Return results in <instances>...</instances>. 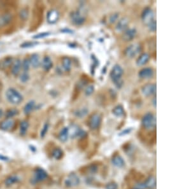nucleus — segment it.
<instances>
[{
    "mask_svg": "<svg viewBox=\"0 0 191 189\" xmlns=\"http://www.w3.org/2000/svg\"><path fill=\"white\" fill-rule=\"evenodd\" d=\"M21 80L22 82H26L29 80V75L27 73V72H24L21 75Z\"/></svg>",
    "mask_w": 191,
    "mask_h": 189,
    "instance_id": "obj_36",
    "label": "nucleus"
},
{
    "mask_svg": "<svg viewBox=\"0 0 191 189\" xmlns=\"http://www.w3.org/2000/svg\"><path fill=\"white\" fill-rule=\"evenodd\" d=\"M20 16L22 18L26 19L28 17V12L26 10H22L20 13Z\"/></svg>",
    "mask_w": 191,
    "mask_h": 189,
    "instance_id": "obj_39",
    "label": "nucleus"
},
{
    "mask_svg": "<svg viewBox=\"0 0 191 189\" xmlns=\"http://www.w3.org/2000/svg\"><path fill=\"white\" fill-rule=\"evenodd\" d=\"M154 74V71L150 68H143L140 71L139 77L141 78H150L153 76Z\"/></svg>",
    "mask_w": 191,
    "mask_h": 189,
    "instance_id": "obj_13",
    "label": "nucleus"
},
{
    "mask_svg": "<svg viewBox=\"0 0 191 189\" xmlns=\"http://www.w3.org/2000/svg\"><path fill=\"white\" fill-rule=\"evenodd\" d=\"M41 64H42L43 68L46 71L50 70L52 68V66H53V63H52V60L50 59L49 57H47V56L45 57V58L43 59Z\"/></svg>",
    "mask_w": 191,
    "mask_h": 189,
    "instance_id": "obj_17",
    "label": "nucleus"
},
{
    "mask_svg": "<svg viewBox=\"0 0 191 189\" xmlns=\"http://www.w3.org/2000/svg\"><path fill=\"white\" fill-rule=\"evenodd\" d=\"M71 20L75 25H82L85 21V17L78 12H73L70 15Z\"/></svg>",
    "mask_w": 191,
    "mask_h": 189,
    "instance_id": "obj_8",
    "label": "nucleus"
},
{
    "mask_svg": "<svg viewBox=\"0 0 191 189\" xmlns=\"http://www.w3.org/2000/svg\"><path fill=\"white\" fill-rule=\"evenodd\" d=\"M117 17H118V14H117V13L113 14V16H112L110 17V21L111 22H114L115 21H116Z\"/></svg>",
    "mask_w": 191,
    "mask_h": 189,
    "instance_id": "obj_41",
    "label": "nucleus"
},
{
    "mask_svg": "<svg viewBox=\"0 0 191 189\" xmlns=\"http://www.w3.org/2000/svg\"><path fill=\"white\" fill-rule=\"evenodd\" d=\"M156 84L148 83L142 88V93L145 96H150L156 92Z\"/></svg>",
    "mask_w": 191,
    "mask_h": 189,
    "instance_id": "obj_7",
    "label": "nucleus"
},
{
    "mask_svg": "<svg viewBox=\"0 0 191 189\" xmlns=\"http://www.w3.org/2000/svg\"><path fill=\"white\" fill-rule=\"evenodd\" d=\"M30 59H25L22 61V68L23 69V70L25 72H27V71L30 69Z\"/></svg>",
    "mask_w": 191,
    "mask_h": 189,
    "instance_id": "obj_29",
    "label": "nucleus"
},
{
    "mask_svg": "<svg viewBox=\"0 0 191 189\" xmlns=\"http://www.w3.org/2000/svg\"><path fill=\"white\" fill-rule=\"evenodd\" d=\"M48 128H49V124H45L44 125V127H43V129H42L41 132V138H44V137L45 136V135L46 134L47 132L48 131Z\"/></svg>",
    "mask_w": 191,
    "mask_h": 189,
    "instance_id": "obj_35",
    "label": "nucleus"
},
{
    "mask_svg": "<svg viewBox=\"0 0 191 189\" xmlns=\"http://www.w3.org/2000/svg\"><path fill=\"white\" fill-rule=\"evenodd\" d=\"M35 106V102L34 101H29L24 108V112L25 114H29L31 112V111L34 109Z\"/></svg>",
    "mask_w": 191,
    "mask_h": 189,
    "instance_id": "obj_24",
    "label": "nucleus"
},
{
    "mask_svg": "<svg viewBox=\"0 0 191 189\" xmlns=\"http://www.w3.org/2000/svg\"><path fill=\"white\" fill-rule=\"evenodd\" d=\"M3 110L1 109H0V119H1V117L3 116Z\"/></svg>",
    "mask_w": 191,
    "mask_h": 189,
    "instance_id": "obj_43",
    "label": "nucleus"
},
{
    "mask_svg": "<svg viewBox=\"0 0 191 189\" xmlns=\"http://www.w3.org/2000/svg\"><path fill=\"white\" fill-rule=\"evenodd\" d=\"M148 26H149V28L152 31H155L156 30V26H157L155 21H153L152 22H151L150 24H148Z\"/></svg>",
    "mask_w": 191,
    "mask_h": 189,
    "instance_id": "obj_34",
    "label": "nucleus"
},
{
    "mask_svg": "<svg viewBox=\"0 0 191 189\" xmlns=\"http://www.w3.org/2000/svg\"><path fill=\"white\" fill-rule=\"evenodd\" d=\"M68 136H69L68 128L64 127V128H63L60 132L59 135V139L61 141H62V142H65V141H66V140H68Z\"/></svg>",
    "mask_w": 191,
    "mask_h": 189,
    "instance_id": "obj_22",
    "label": "nucleus"
},
{
    "mask_svg": "<svg viewBox=\"0 0 191 189\" xmlns=\"http://www.w3.org/2000/svg\"><path fill=\"white\" fill-rule=\"evenodd\" d=\"M28 127H29V124L27 121L24 120L21 122V126H20V133L21 135L24 136L26 134V132L28 129Z\"/></svg>",
    "mask_w": 191,
    "mask_h": 189,
    "instance_id": "obj_26",
    "label": "nucleus"
},
{
    "mask_svg": "<svg viewBox=\"0 0 191 189\" xmlns=\"http://www.w3.org/2000/svg\"><path fill=\"white\" fill-rule=\"evenodd\" d=\"M112 112H113V114L117 117H122L124 114V110L123 109V107L121 105H118V106H117L116 107H115Z\"/></svg>",
    "mask_w": 191,
    "mask_h": 189,
    "instance_id": "obj_25",
    "label": "nucleus"
},
{
    "mask_svg": "<svg viewBox=\"0 0 191 189\" xmlns=\"http://www.w3.org/2000/svg\"><path fill=\"white\" fill-rule=\"evenodd\" d=\"M128 20L126 18H123L119 21L116 26V30L118 32H122L125 31L128 25Z\"/></svg>",
    "mask_w": 191,
    "mask_h": 189,
    "instance_id": "obj_15",
    "label": "nucleus"
},
{
    "mask_svg": "<svg viewBox=\"0 0 191 189\" xmlns=\"http://www.w3.org/2000/svg\"><path fill=\"white\" fill-rule=\"evenodd\" d=\"M87 113V110H81L80 111H77V113H76V116L79 117H84Z\"/></svg>",
    "mask_w": 191,
    "mask_h": 189,
    "instance_id": "obj_38",
    "label": "nucleus"
},
{
    "mask_svg": "<svg viewBox=\"0 0 191 189\" xmlns=\"http://www.w3.org/2000/svg\"><path fill=\"white\" fill-rule=\"evenodd\" d=\"M141 51V46L138 44H133L129 46L125 50V54L128 58H132Z\"/></svg>",
    "mask_w": 191,
    "mask_h": 189,
    "instance_id": "obj_4",
    "label": "nucleus"
},
{
    "mask_svg": "<svg viewBox=\"0 0 191 189\" xmlns=\"http://www.w3.org/2000/svg\"><path fill=\"white\" fill-rule=\"evenodd\" d=\"M19 180H20V179H19V178L17 176L12 175V176L8 177L6 179V180H5V182H4V183H5L6 186L10 187V186L13 185V184H15V183L19 182Z\"/></svg>",
    "mask_w": 191,
    "mask_h": 189,
    "instance_id": "obj_21",
    "label": "nucleus"
},
{
    "mask_svg": "<svg viewBox=\"0 0 191 189\" xmlns=\"http://www.w3.org/2000/svg\"><path fill=\"white\" fill-rule=\"evenodd\" d=\"M93 91H94V86H90L87 87V89H86V90H85L86 95H87V96L90 95V94L93 92Z\"/></svg>",
    "mask_w": 191,
    "mask_h": 189,
    "instance_id": "obj_37",
    "label": "nucleus"
},
{
    "mask_svg": "<svg viewBox=\"0 0 191 189\" xmlns=\"http://www.w3.org/2000/svg\"><path fill=\"white\" fill-rule=\"evenodd\" d=\"M152 103H153V105H154V107H156V97L153 99Z\"/></svg>",
    "mask_w": 191,
    "mask_h": 189,
    "instance_id": "obj_42",
    "label": "nucleus"
},
{
    "mask_svg": "<svg viewBox=\"0 0 191 189\" xmlns=\"http://www.w3.org/2000/svg\"><path fill=\"white\" fill-rule=\"evenodd\" d=\"M142 125L147 129H154L156 125V120L154 115L150 113H148L143 117Z\"/></svg>",
    "mask_w": 191,
    "mask_h": 189,
    "instance_id": "obj_3",
    "label": "nucleus"
},
{
    "mask_svg": "<svg viewBox=\"0 0 191 189\" xmlns=\"http://www.w3.org/2000/svg\"><path fill=\"white\" fill-rule=\"evenodd\" d=\"M47 177H48L47 173L44 169H41V168H38L36 169V171L35 172V176H34V180L36 182L44 181L45 179H47Z\"/></svg>",
    "mask_w": 191,
    "mask_h": 189,
    "instance_id": "obj_10",
    "label": "nucleus"
},
{
    "mask_svg": "<svg viewBox=\"0 0 191 189\" xmlns=\"http://www.w3.org/2000/svg\"><path fill=\"white\" fill-rule=\"evenodd\" d=\"M30 64L33 68H38L40 64V58L38 54H33L30 59Z\"/></svg>",
    "mask_w": 191,
    "mask_h": 189,
    "instance_id": "obj_20",
    "label": "nucleus"
},
{
    "mask_svg": "<svg viewBox=\"0 0 191 189\" xmlns=\"http://www.w3.org/2000/svg\"><path fill=\"white\" fill-rule=\"evenodd\" d=\"M15 125V121L12 118H7L0 124V128L4 131H8L12 129Z\"/></svg>",
    "mask_w": 191,
    "mask_h": 189,
    "instance_id": "obj_11",
    "label": "nucleus"
},
{
    "mask_svg": "<svg viewBox=\"0 0 191 189\" xmlns=\"http://www.w3.org/2000/svg\"><path fill=\"white\" fill-rule=\"evenodd\" d=\"M149 58L150 56L148 54H141L136 61L137 66H141L147 63V61H149Z\"/></svg>",
    "mask_w": 191,
    "mask_h": 189,
    "instance_id": "obj_18",
    "label": "nucleus"
},
{
    "mask_svg": "<svg viewBox=\"0 0 191 189\" xmlns=\"http://www.w3.org/2000/svg\"><path fill=\"white\" fill-rule=\"evenodd\" d=\"M50 32H43V33H39L36 35H35L33 38L35 39H40V38H45L50 35Z\"/></svg>",
    "mask_w": 191,
    "mask_h": 189,
    "instance_id": "obj_32",
    "label": "nucleus"
},
{
    "mask_svg": "<svg viewBox=\"0 0 191 189\" xmlns=\"http://www.w3.org/2000/svg\"><path fill=\"white\" fill-rule=\"evenodd\" d=\"M154 12L149 8H145L142 13V21L145 24H149L151 22L154 21Z\"/></svg>",
    "mask_w": 191,
    "mask_h": 189,
    "instance_id": "obj_5",
    "label": "nucleus"
},
{
    "mask_svg": "<svg viewBox=\"0 0 191 189\" xmlns=\"http://www.w3.org/2000/svg\"><path fill=\"white\" fill-rule=\"evenodd\" d=\"M112 163L117 168H122L125 165L124 159L119 155H116L112 159Z\"/></svg>",
    "mask_w": 191,
    "mask_h": 189,
    "instance_id": "obj_19",
    "label": "nucleus"
},
{
    "mask_svg": "<svg viewBox=\"0 0 191 189\" xmlns=\"http://www.w3.org/2000/svg\"><path fill=\"white\" fill-rule=\"evenodd\" d=\"M38 44L37 42H35V41H27V42H24V43L22 44L21 46L22 48H28V47H34L35 45H36Z\"/></svg>",
    "mask_w": 191,
    "mask_h": 189,
    "instance_id": "obj_30",
    "label": "nucleus"
},
{
    "mask_svg": "<svg viewBox=\"0 0 191 189\" xmlns=\"http://www.w3.org/2000/svg\"><path fill=\"white\" fill-rule=\"evenodd\" d=\"M6 97L8 101L13 105H18L23 100L22 96L16 89L13 88L8 89L6 92Z\"/></svg>",
    "mask_w": 191,
    "mask_h": 189,
    "instance_id": "obj_2",
    "label": "nucleus"
},
{
    "mask_svg": "<svg viewBox=\"0 0 191 189\" xmlns=\"http://www.w3.org/2000/svg\"><path fill=\"white\" fill-rule=\"evenodd\" d=\"M118 186L117 185V183L111 182L108 183L106 185V189H117Z\"/></svg>",
    "mask_w": 191,
    "mask_h": 189,
    "instance_id": "obj_33",
    "label": "nucleus"
},
{
    "mask_svg": "<svg viewBox=\"0 0 191 189\" xmlns=\"http://www.w3.org/2000/svg\"><path fill=\"white\" fill-rule=\"evenodd\" d=\"M63 152L60 148H56L53 151V152H52V156H53V157L56 159H61V157H63Z\"/></svg>",
    "mask_w": 191,
    "mask_h": 189,
    "instance_id": "obj_28",
    "label": "nucleus"
},
{
    "mask_svg": "<svg viewBox=\"0 0 191 189\" xmlns=\"http://www.w3.org/2000/svg\"><path fill=\"white\" fill-rule=\"evenodd\" d=\"M101 122V117L98 113L93 115L90 119L89 126L92 129H96L99 127Z\"/></svg>",
    "mask_w": 191,
    "mask_h": 189,
    "instance_id": "obj_9",
    "label": "nucleus"
},
{
    "mask_svg": "<svg viewBox=\"0 0 191 189\" xmlns=\"http://www.w3.org/2000/svg\"><path fill=\"white\" fill-rule=\"evenodd\" d=\"M59 13L57 10H52L49 11L47 13V21L50 24H54L56 22L59 18Z\"/></svg>",
    "mask_w": 191,
    "mask_h": 189,
    "instance_id": "obj_12",
    "label": "nucleus"
},
{
    "mask_svg": "<svg viewBox=\"0 0 191 189\" xmlns=\"http://www.w3.org/2000/svg\"><path fill=\"white\" fill-rule=\"evenodd\" d=\"M123 75V69L121 66L118 64L115 65L112 68L110 73V77L113 82L115 84V86L120 88L122 85V80L121 77Z\"/></svg>",
    "mask_w": 191,
    "mask_h": 189,
    "instance_id": "obj_1",
    "label": "nucleus"
},
{
    "mask_svg": "<svg viewBox=\"0 0 191 189\" xmlns=\"http://www.w3.org/2000/svg\"><path fill=\"white\" fill-rule=\"evenodd\" d=\"M63 68L68 72L70 70L71 66V61L68 58H64L63 59Z\"/></svg>",
    "mask_w": 191,
    "mask_h": 189,
    "instance_id": "obj_27",
    "label": "nucleus"
},
{
    "mask_svg": "<svg viewBox=\"0 0 191 189\" xmlns=\"http://www.w3.org/2000/svg\"><path fill=\"white\" fill-rule=\"evenodd\" d=\"M22 67V63L20 59H17L15 62H14L12 68V73L13 75H17Z\"/></svg>",
    "mask_w": 191,
    "mask_h": 189,
    "instance_id": "obj_16",
    "label": "nucleus"
},
{
    "mask_svg": "<svg viewBox=\"0 0 191 189\" xmlns=\"http://www.w3.org/2000/svg\"><path fill=\"white\" fill-rule=\"evenodd\" d=\"M144 184L146 188H148L149 189L154 188L156 185L155 178L153 176H150L147 179V181L144 183Z\"/></svg>",
    "mask_w": 191,
    "mask_h": 189,
    "instance_id": "obj_23",
    "label": "nucleus"
},
{
    "mask_svg": "<svg viewBox=\"0 0 191 189\" xmlns=\"http://www.w3.org/2000/svg\"><path fill=\"white\" fill-rule=\"evenodd\" d=\"M136 35V30L135 29H129L126 30L123 35V39L125 41H130L135 37Z\"/></svg>",
    "mask_w": 191,
    "mask_h": 189,
    "instance_id": "obj_14",
    "label": "nucleus"
},
{
    "mask_svg": "<svg viewBox=\"0 0 191 189\" xmlns=\"http://www.w3.org/2000/svg\"><path fill=\"white\" fill-rule=\"evenodd\" d=\"M80 183V179L76 174L72 173L68 175L65 180V185L68 187L77 186Z\"/></svg>",
    "mask_w": 191,
    "mask_h": 189,
    "instance_id": "obj_6",
    "label": "nucleus"
},
{
    "mask_svg": "<svg viewBox=\"0 0 191 189\" xmlns=\"http://www.w3.org/2000/svg\"><path fill=\"white\" fill-rule=\"evenodd\" d=\"M17 112H18V111L17 110H15V109L10 110L7 112V117L8 118H12L13 116H15L16 115H17Z\"/></svg>",
    "mask_w": 191,
    "mask_h": 189,
    "instance_id": "obj_31",
    "label": "nucleus"
},
{
    "mask_svg": "<svg viewBox=\"0 0 191 189\" xmlns=\"http://www.w3.org/2000/svg\"><path fill=\"white\" fill-rule=\"evenodd\" d=\"M145 188H146V187H145L144 183H143L137 184V185L135 187H134L133 189H145Z\"/></svg>",
    "mask_w": 191,
    "mask_h": 189,
    "instance_id": "obj_40",
    "label": "nucleus"
}]
</instances>
